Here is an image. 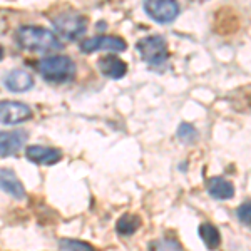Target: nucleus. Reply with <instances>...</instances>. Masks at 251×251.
Returning a JSON list of instances; mask_svg holds the SVG:
<instances>
[{"instance_id": "nucleus-12", "label": "nucleus", "mask_w": 251, "mask_h": 251, "mask_svg": "<svg viewBox=\"0 0 251 251\" xmlns=\"http://www.w3.org/2000/svg\"><path fill=\"white\" fill-rule=\"evenodd\" d=\"M208 193L214 200H231L234 196V186L221 176H213L208 179Z\"/></svg>"}, {"instance_id": "nucleus-5", "label": "nucleus", "mask_w": 251, "mask_h": 251, "mask_svg": "<svg viewBox=\"0 0 251 251\" xmlns=\"http://www.w3.org/2000/svg\"><path fill=\"white\" fill-rule=\"evenodd\" d=\"M143 9L152 20L159 24H169L179 15V5L173 0H149Z\"/></svg>"}, {"instance_id": "nucleus-11", "label": "nucleus", "mask_w": 251, "mask_h": 251, "mask_svg": "<svg viewBox=\"0 0 251 251\" xmlns=\"http://www.w3.org/2000/svg\"><path fill=\"white\" fill-rule=\"evenodd\" d=\"M3 86L12 92H25L34 86V77L24 69H14L5 75Z\"/></svg>"}, {"instance_id": "nucleus-9", "label": "nucleus", "mask_w": 251, "mask_h": 251, "mask_svg": "<svg viewBox=\"0 0 251 251\" xmlns=\"http://www.w3.org/2000/svg\"><path fill=\"white\" fill-rule=\"evenodd\" d=\"M97 67L102 75L109 79H123L127 72V64L117 55H104L97 60Z\"/></svg>"}, {"instance_id": "nucleus-6", "label": "nucleus", "mask_w": 251, "mask_h": 251, "mask_svg": "<svg viewBox=\"0 0 251 251\" xmlns=\"http://www.w3.org/2000/svg\"><path fill=\"white\" fill-rule=\"evenodd\" d=\"M32 117V109L19 100H2L0 104V121L3 126H14Z\"/></svg>"}, {"instance_id": "nucleus-14", "label": "nucleus", "mask_w": 251, "mask_h": 251, "mask_svg": "<svg viewBox=\"0 0 251 251\" xmlns=\"http://www.w3.org/2000/svg\"><path fill=\"white\" fill-rule=\"evenodd\" d=\"M139 228H141V218L137 214H131V213L123 214L116 223V231L119 234H124V236H131Z\"/></svg>"}, {"instance_id": "nucleus-7", "label": "nucleus", "mask_w": 251, "mask_h": 251, "mask_svg": "<svg viewBox=\"0 0 251 251\" xmlns=\"http://www.w3.org/2000/svg\"><path fill=\"white\" fill-rule=\"evenodd\" d=\"M80 50L91 54L96 50H112V52H123L126 50V42L117 35H96L89 37L80 42Z\"/></svg>"}, {"instance_id": "nucleus-3", "label": "nucleus", "mask_w": 251, "mask_h": 251, "mask_svg": "<svg viewBox=\"0 0 251 251\" xmlns=\"http://www.w3.org/2000/svg\"><path fill=\"white\" fill-rule=\"evenodd\" d=\"M87 17L75 12H60L55 17H52V25L55 32L66 40H75L82 37L87 30Z\"/></svg>"}, {"instance_id": "nucleus-15", "label": "nucleus", "mask_w": 251, "mask_h": 251, "mask_svg": "<svg viewBox=\"0 0 251 251\" xmlns=\"http://www.w3.org/2000/svg\"><path fill=\"white\" fill-rule=\"evenodd\" d=\"M200 236L204 241L208 250H216L221 243V234L218 231L216 226L211 225V223H203L200 226Z\"/></svg>"}, {"instance_id": "nucleus-2", "label": "nucleus", "mask_w": 251, "mask_h": 251, "mask_svg": "<svg viewBox=\"0 0 251 251\" xmlns=\"http://www.w3.org/2000/svg\"><path fill=\"white\" fill-rule=\"evenodd\" d=\"M17 42L20 47L32 52H49L62 47L57 35L52 30L35 25H22L17 30Z\"/></svg>"}, {"instance_id": "nucleus-1", "label": "nucleus", "mask_w": 251, "mask_h": 251, "mask_svg": "<svg viewBox=\"0 0 251 251\" xmlns=\"http://www.w3.org/2000/svg\"><path fill=\"white\" fill-rule=\"evenodd\" d=\"M35 67L42 79L50 84H67L75 77V64L67 55L42 57L35 64Z\"/></svg>"}, {"instance_id": "nucleus-4", "label": "nucleus", "mask_w": 251, "mask_h": 251, "mask_svg": "<svg viewBox=\"0 0 251 251\" xmlns=\"http://www.w3.org/2000/svg\"><path fill=\"white\" fill-rule=\"evenodd\" d=\"M136 49L139 52L141 59L149 66H161L166 59H168V44L163 35H146L139 39L136 44Z\"/></svg>"}, {"instance_id": "nucleus-10", "label": "nucleus", "mask_w": 251, "mask_h": 251, "mask_svg": "<svg viewBox=\"0 0 251 251\" xmlns=\"http://www.w3.org/2000/svg\"><path fill=\"white\" fill-rule=\"evenodd\" d=\"M27 131H10V132H2L0 134V154L2 157L12 156L19 151L20 148H24V144L27 143Z\"/></svg>"}, {"instance_id": "nucleus-16", "label": "nucleus", "mask_w": 251, "mask_h": 251, "mask_svg": "<svg viewBox=\"0 0 251 251\" xmlns=\"http://www.w3.org/2000/svg\"><path fill=\"white\" fill-rule=\"evenodd\" d=\"M60 251H96L91 243L80 241V240H71V238H62L59 240Z\"/></svg>"}, {"instance_id": "nucleus-13", "label": "nucleus", "mask_w": 251, "mask_h": 251, "mask_svg": "<svg viewBox=\"0 0 251 251\" xmlns=\"http://www.w3.org/2000/svg\"><path fill=\"white\" fill-rule=\"evenodd\" d=\"M0 174H2V176H0V183H2L3 191L7 194H10L12 198H15V200H24V198H25V191H24V186L17 179L14 171H10V169H2Z\"/></svg>"}, {"instance_id": "nucleus-8", "label": "nucleus", "mask_w": 251, "mask_h": 251, "mask_svg": "<svg viewBox=\"0 0 251 251\" xmlns=\"http://www.w3.org/2000/svg\"><path fill=\"white\" fill-rule=\"evenodd\" d=\"M25 157L35 164L52 166L59 163L62 152L55 148H46V146H29L25 149Z\"/></svg>"}, {"instance_id": "nucleus-17", "label": "nucleus", "mask_w": 251, "mask_h": 251, "mask_svg": "<svg viewBox=\"0 0 251 251\" xmlns=\"http://www.w3.org/2000/svg\"><path fill=\"white\" fill-rule=\"evenodd\" d=\"M151 251H184L181 243L174 238H161L157 241H151Z\"/></svg>"}, {"instance_id": "nucleus-19", "label": "nucleus", "mask_w": 251, "mask_h": 251, "mask_svg": "<svg viewBox=\"0 0 251 251\" xmlns=\"http://www.w3.org/2000/svg\"><path fill=\"white\" fill-rule=\"evenodd\" d=\"M236 216L243 225L251 226V201H245V203L236 209Z\"/></svg>"}, {"instance_id": "nucleus-18", "label": "nucleus", "mask_w": 251, "mask_h": 251, "mask_svg": "<svg viewBox=\"0 0 251 251\" xmlns=\"http://www.w3.org/2000/svg\"><path fill=\"white\" fill-rule=\"evenodd\" d=\"M198 136V131L194 129V126H191L189 123H183L177 127V137H179V141H183V143H193L194 139H196Z\"/></svg>"}]
</instances>
